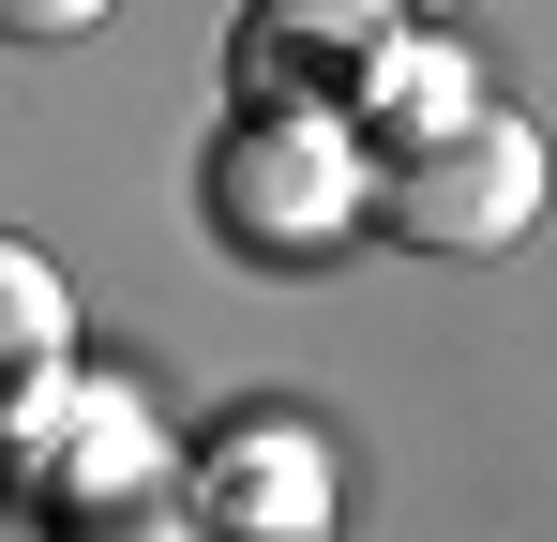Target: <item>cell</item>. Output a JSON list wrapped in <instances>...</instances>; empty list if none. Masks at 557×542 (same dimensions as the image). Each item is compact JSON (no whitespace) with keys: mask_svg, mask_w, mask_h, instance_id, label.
<instances>
[{"mask_svg":"<svg viewBox=\"0 0 557 542\" xmlns=\"http://www.w3.org/2000/svg\"><path fill=\"white\" fill-rule=\"evenodd\" d=\"M362 226L407 242V257H497V242L543 226V136H528L512 106H467L453 136L362 167Z\"/></svg>","mask_w":557,"mask_h":542,"instance_id":"cell-1","label":"cell"},{"mask_svg":"<svg viewBox=\"0 0 557 542\" xmlns=\"http://www.w3.org/2000/svg\"><path fill=\"white\" fill-rule=\"evenodd\" d=\"M211 226L242 257H317L362 226V136L317 121V106H242L226 151H211Z\"/></svg>","mask_w":557,"mask_h":542,"instance_id":"cell-2","label":"cell"},{"mask_svg":"<svg viewBox=\"0 0 557 542\" xmlns=\"http://www.w3.org/2000/svg\"><path fill=\"white\" fill-rule=\"evenodd\" d=\"M196 528L211 542H332V452L301 422H242L226 452H196Z\"/></svg>","mask_w":557,"mask_h":542,"instance_id":"cell-3","label":"cell"},{"mask_svg":"<svg viewBox=\"0 0 557 542\" xmlns=\"http://www.w3.org/2000/svg\"><path fill=\"white\" fill-rule=\"evenodd\" d=\"M376 30H392V0H257L242 46H226V76H242V106H317V90L362 76Z\"/></svg>","mask_w":557,"mask_h":542,"instance_id":"cell-4","label":"cell"},{"mask_svg":"<svg viewBox=\"0 0 557 542\" xmlns=\"http://www.w3.org/2000/svg\"><path fill=\"white\" fill-rule=\"evenodd\" d=\"M347 106H362L347 136H376V151H422V136H453L482 90H467V61H453V30H437V15H392V30L362 46V76H347Z\"/></svg>","mask_w":557,"mask_h":542,"instance_id":"cell-5","label":"cell"},{"mask_svg":"<svg viewBox=\"0 0 557 542\" xmlns=\"http://www.w3.org/2000/svg\"><path fill=\"white\" fill-rule=\"evenodd\" d=\"M61 347H76V286L46 271V242L0 226V377H46Z\"/></svg>","mask_w":557,"mask_h":542,"instance_id":"cell-6","label":"cell"},{"mask_svg":"<svg viewBox=\"0 0 557 542\" xmlns=\"http://www.w3.org/2000/svg\"><path fill=\"white\" fill-rule=\"evenodd\" d=\"M61 542H211L182 482H76L61 497Z\"/></svg>","mask_w":557,"mask_h":542,"instance_id":"cell-7","label":"cell"},{"mask_svg":"<svg viewBox=\"0 0 557 542\" xmlns=\"http://www.w3.org/2000/svg\"><path fill=\"white\" fill-rule=\"evenodd\" d=\"M106 15H121V0H0V46H76Z\"/></svg>","mask_w":557,"mask_h":542,"instance_id":"cell-8","label":"cell"},{"mask_svg":"<svg viewBox=\"0 0 557 542\" xmlns=\"http://www.w3.org/2000/svg\"><path fill=\"white\" fill-rule=\"evenodd\" d=\"M392 15H453V0H392Z\"/></svg>","mask_w":557,"mask_h":542,"instance_id":"cell-9","label":"cell"}]
</instances>
